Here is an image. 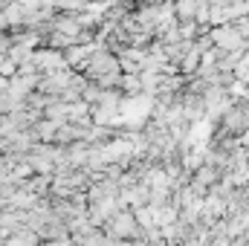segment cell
<instances>
[{
    "mask_svg": "<svg viewBox=\"0 0 249 246\" xmlns=\"http://www.w3.org/2000/svg\"><path fill=\"white\" fill-rule=\"evenodd\" d=\"M212 41H214L223 53H238V50L244 47V35H241L235 26H223V29H217V32L212 35Z\"/></svg>",
    "mask_w": 249,
    "mask_h": 246,
    "instance_id": "cell-1",
    "label": "cell"
},
{
    "mask_svg": "<svg viewBox=\"0 0 249 246\" xmlns=\"http://www.w3.org/2000/svg\"><path fill=\"white\" fill-rule=\"evenodd\" d=\"M133 229H136V217L133 214H116L110 220V232H116V235H133Z\"/></svg>",
    "mask_w": 249,
    "mask_h": 246,
    "instance_id": "cell-2",
    "label": "cell"
},
{
    "mask_svg": "<svg viewBox=\"0 0 249 246\" xmlns=\"http://www.w3.org/2000/svg\"><path fill=\"white\" fill-rule=\"evenodd\" d=\"M194 9H197V0H180V3H177L180 20H191V18H194Z\"/></svg>",
    "mask_w": 249,
    "mask_h": 246,
    "instance_id": "cell-3",
    "label": "cell"
},
{
    "mask_svg": "<svg viewBox=\"0 0 249 246\" xmlns=\"http://www.w3.org/2000/svg\"><path fill=\"white\" fill-rule=\"evenodd\" d=\"M20 3H41V0H20Z\"/></svg>",
    "mask_w": 249,
    "mask_h": 246,
    "instance_id": "cell-4",
    "label": "cell"
},
{
    "mask_svg": "<svg viewBox=\"0 0 249 246\" xmlns=\"http://www.w3.org/2000/svg\"><path fill=\"white\" fill-rule=\"evenodd\" d=\"M3 3H6V0H0V6H3Z\"/></svg>",
    "mask_w": 249,
    "mask_h": 246,
    "instance_id": "cell-5",
    "label": "cell"
}]
</instances>
